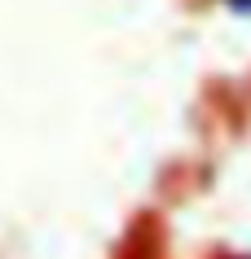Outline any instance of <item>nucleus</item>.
Here are the masks:
<instances>
[{"mask_svg": "<svg viewBox=\"0 0 251 259\" xmlns=\"http://www.w3.org/2000/svg\"><path fill=\"white\" fill-rule=\"evenodd\" d=\"M234 5H238V9H251V0H234Z\"/></svg>", "mask_w": 251, "mask_h": 259, "instance_id": "f257e3e1", "label": "nucleus"}]
</instances>
